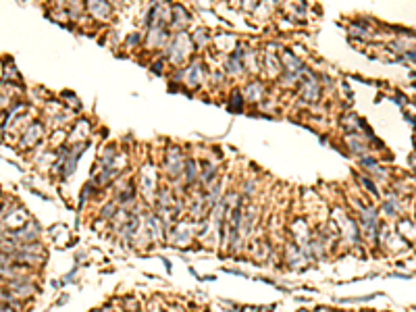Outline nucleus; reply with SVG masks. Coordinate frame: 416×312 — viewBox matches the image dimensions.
Wrapping results in <instances>:
<instances>
[{
  "instance_id": "obj_1",
  "label": "nucleus",
  "mask_w": 416,
  "mask_h": 312,
  "mask_svg": "<svg viewBox=\"0 0 416 312\" xmlns=\"http://www.w3.org/2000/svg\"><path fill=\"white\" fill-rule=\"evenodd\" d=\"M9 260H11V258H9L7 254H0V266H5V264H9Z\"/></svg>"
}]
</instances>
